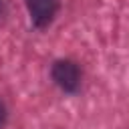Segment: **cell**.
Instances as JSON below:
<instances>
[{"mask_svg":"<svg viewBox=\"0 0 129 129\" xmlns=\"http://www.w3.org/2000/svg\"><path fill=\"white\" fill-rule=\"evenodd\" d=\"M50 77L54 85L60 87L64 93H75L81 87V69L75 60H69V58L56 60L50 69Z\"/></svg>","mask_w":129,"mask_h":129,"instance_id":"obj_1","label":"cell"},{"mask_svg":"<svg viewBox=\"0 0 129 129\" xmlns=\"http://www.w3.org/2000/svg\"><path fill=\"white\" fill-rule=\"evenodd\" d=\"M24 2H26L30 20L36 28H46L54 20L58 10V0H24Z\"/></svg>","mask_w":129,"mask_h":129,"instance_id":"obj_2","label":"cell"},{"mask_svg":"<svg viewBox=\"0 0 129 129\" xmlns=\"http://www.w3.org/2000/svg\"><path fill=\"white\" fill-rule=\"evenodd\" d=\"M4 123H6V105H4L2 99H0V129L4 127Z\"/></svg>","mask_w":129,"mask_h":129,"instance_id":"obj_3","label":"cell"},{"mask_svg":"<svg viewBox=\"0 0 129 129\" xmlns=\"http://www.w3.org/2000/svg\"><path fill=\"white\" fill-rule=\"evenodd\" d=\"M0 10H2V0H0Z\"/></svg>","mask_w":129,"mask_h":129,"instance_id":"obj_4","label":"cell"}]
</instances>
